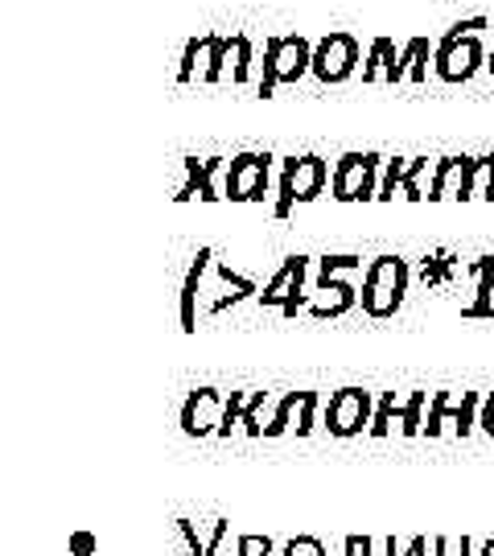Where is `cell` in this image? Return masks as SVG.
I'll return each mask as SVG.
<instances>
[{"instance_id":"cell-1","label":"cell","mask_w":494,"mask_h":556,"mask_svg":"<svg viewBox=\"0 0 494 556\" xmlns=\"http://www.w3.org/2000/svg\"><path fill=\"white\" fill-rule=\"evenodd\" d=\"M482 29H491L486 17L457 21L454 29L441 38L433 54V75L441 83H470L486 66V46H482Z\"/></svg>"},{"instance_id":"cell-2","label":"cell","mask_w":494,"mask_h":556,"mask_svg":"<svg viewBox=\"0 0 494 556\" xmlns=\"http://www.w3.org/2000/svg\"><path fill=\"white\" fill-rule=\"evenodd\" d=\"M408 280H413V268L404 256H376L363 273V314L367 318H395L400 305H404V293H408Z\"/></svg>"},{"instance_id":"cell-3","label":"cell","mask_w":494,"mask_h":556,"mask_svg":"<svg viewBox=\"0 0 494 556\" xmlns=\"http://www.w3.org/2000/svg\"><path fill=\"white\" fill-rule=\"evenodd\" d=\"M314 71V41L301 34H284V38L264 41V71H259V100H268L280 83H296L301 75Z\"/></svg>"},{"instance_id":"cell-4","label":"cell","mask_w":494,"mask_h":556,"mask_svg":"<svg viewBox=\"0 0 494 556\" xmlns=\"http://www.w3.org/2000/svg\"><path fill=\"white\" fill-rule=\"evenodd\" d=\"M363 273V256H321L317 260V293H326V301L309 305V318H342L346 309H355L358 289L351 285V277Z\"/></svg>"},{"instance_id":"cell-5","label":"cell","mask_w":494,"mask_h":556,"mask_svg":"<svg viewBox=\"0 0 494 556\" xmlns=\"http://www.w3.org/2000/svg\"><path fill=\"white\" fill-rule=\"evenodd\" d=\"M330 178H334L330 165L317 157V153L284 157V165H280V194H277L273 215H277V219H289V211H293L296 202H314L317 194L326 190V181Z\"/></svg>"},{"instance_id":"cell-6","label":"cell","mask_w":494,"mask_h":556,"mask_svg":"<svg viewBox=\"0 0 494 556\" xmlns=\"http://www.w3.org/2000/svg\"><path fill=\"white\" fill-rule=\"evenodd\" d=\"M388 161L379 153H342L334 165V178H330V190H334L338 202H367L379 199V169Z\"/></svg>"},{"instance_id":"cell-7","label":"cell","mask_w":494,"mask_h":556,"mask_svg":"<svg viewBox=\"0 0 494 556\" xmlns=\"http://www.w3.org/2000/svg\"><path fill=\"white\" fill-rule=\"evenodd\" d=\"M358 62H363V50H358V38L355 34H326V38L314 41V75L321 87H338V83H346L351 75L358 71Z\"/></svg>"},{"instance_id":"cell-8","label":"cell","mask_w":494,"mask_h":556,"mask_svg":"<svg viewBox=\"0 0 494 556\" xmlns=\"http://www.w3.org/2000/svg\"><path fill=\"white\" fill-rule=\"evenodd\" d=\"M376 420V396L367 388H338L326 404V433L338 441L358 438Z\"/></svg>"},{"instance_id":"cell-9","label":"cell","mask_w":494,"mask_h":556,"mask_svg":"<svg viewBox=\"0 0 494 556\" xmlns=\"http://www.w3.org/2000/svg\"><path fill=\"white\" fill-rule=\"evenodd\" d=\"M273 153H239L231 157L227 174H223V199L231 202H259L268 194L273 181Z\"/></svg>"},{"instance_id":"cell-10","label":"cell","mask_w":494,"mask_h":556,"mask_svg":"<svg viewBox=\"0 0 494 556\" xmlns=\"http://www.w3.org/2000/svg\"><path fill=\"white\" fill-rule=\"evenodd\" d=\"M478 408H482V396H478V392H433L425 433H429V438H441L445 425H449L457 438H470L478 425Z\"/></svg>"},{"instance_id":"cell-11","label":"cell","mask_w":494,"mask_h":556,"mask_svg":"<svg viewBox=\"0 0 494 556\" xmlns=\"http://www.w3.org/2000/svg\"><path fill=\"white\" fill-rule=\"evenodd\" d=\"M305 277H309V256H289L284 260V268L273 277V285L259 293V305H264V309H280L284 318H293L296 309L309 301V293H305Z\"/></svg>"},{"instance_id":"cell-12","label":"cell","mask_w":494,"mask_h":556,"mask_svg":"<svg viewBox=\"0 0 494 556\" xmlns=\"http://www.w3.org/2000/svg\"><path fill=\"white\" fill-rule=\"evenodd\" d=\"M227 417V396L218 388H194L181 404V433L186 438H218Z\"/></svg>"},{"instance_id":"cell-13","label":"cell","mask_w":494,"mask_h":556,"mask_svg":"<svg viewBox=\"0 0 494 556\" xmlns=\"http://www.w3.org/2000/svg\"><path fill=\"white\" fill-rule=\"evenodd\" d=\"M223 34H198L186 41L178 66V83H218V59H223Z\"/></svg>"},{"instance_id":"cell-14","label":"cell","mask_w":494,"mask_h":556,"mask_svg":"<svg viewBox=\"0 0 494 556\" xmlns=\"http://www.w3.org/2000/svg\"><path fill=\"white\" fill-rule=\"evenodd\" d=\"M470 165L474 157H441L433 169V181H429V199L445 202L457 199L466 202V190H470Z\"/></svg>"},{"instance_id":"cell-15","label":"cell","mask_w":494,"mask_h":556,"mask_svg":"<svg viewBox=\"0 0 494 556\" xmlns=\"http://www.w3.org/2000/svg\"><path fill=\"white\" fill-rule=\"evenodd\" d=\"M211 264H215V248H202L190 264V273H186V285H181V330L186 334L198 330V293H202V277H206Z\"/></svg>"},{"instance_id":"cell-16","label":"cell","mask_w":494,"mask_h":556,"mask_svg":"<svg viewBox=\"0 0 494 556\" xmlns=\"http://www.w3.org/2000/svg\"><path fill=\"white\" fill-rule=\"evenodd\" d=\"M400 50L392 38H376L367 59H363V83H400Z\"/></svg>"},{"instance_id":"cell-17","label":"cell","mask_w":494,"mask_h":556,"mask_svg":"<svg viewBox=\"0 0 494 556\" xmlns=\"http://www.w3.org/2000/svg\"><path fill=\"white\" fill-rule=\"evenodd\" d=\"M252 83V38L248 34H227L223 41V59H218V83Z\"/></svg>"},{"instance_id":"cell-18","label":"cell","mask_w":494,"mask_h":556,"mask_svg":"<svg viewBox=\"0 0 494 556\" xmlns=\"http://www.w3.org/2000/svg\"><path fill=\"white\" fill-rule=\"evenodd\" d=\"M218 169H223V157H206V161H198V157H186V186H181V194L178 199H206V202H215L223 199L218 194Z\"/></svg>"},{"instance_id":"cell-19","label":"cell","mask_w":494,"mask_h":556,"mask_svg":"<svg viewBox=\"0 0 494 556\" xmlns=\"http://www.w3.org/2000/svg\"><path fill=\"white\" fill-rule=\"evenodd\" d=\"M433 46L429 38H408L404 41V50H400V83H420L429 79V62H433Z\"/></svg>"},{"instance_id":"cell-20","label":"cell","mask_w":494,"mask_h":556,"mask_svg":"<svg viewBox=\"0 0 494 556\" xmlns=\"http://www.w3.org/2000/svg\"><path fill=\"white\" fill-rule=\"evenodd\" d=\"M474 277H478V298L461 309V318H491L494 321V256L474 260Z\"/></svg>"},{"instance_id":"cell-21","label":"cell","mask_w":494,"mask_h":556,"mask_svg":"<svg viewBox=\"0 0 494 556\" xmlns=\"http://www.w3.org/2000/svg\"><path fill=\"white\" fill-rule=\"evenodd\" d=\"M227 523H231V519H215V528H211V540L198 536L190 519H178V532L186 536V544H190V553H194V556H218L223 540H227Z\"/></svg>"},{"instance_id":"cell-22","label":"cell","mask_w":494,"mask_h":556,"mask_svg":"<svg viewBox=\"0 0 494 556\" xmlns=\"http://www.w3.org/2000/svg\"><path fill=\"white\" fill-rule=\"evenodd\" d=\"M494 202V153L491 157H474L470 165V190H466V202Z\"/></svg>"},{"instance_id":"cell-23","label":"cell","mask_w":494,"mask_h":556,"mask_svg":"<svg viewBox=\"0 0 494 556\" xmlns=\"http://www.w3.org/2000/svg\"><path fill=\"white\" fill-rule=\"evenodd\" d=\"M425 400H429V392H408V400H404V408H400V433L404 438H420L425 433V417H420Z\"/></svg>"},{"instance_id":"cell-24","label":"cell","mask_w":494,"mask_h":556,"mask_svg":"<svg viewBox=\"0 0 494 556\" xmlns=\"http://www.w3.org/2000/svg\"><path fill=\"white\" fill-rule=\"evenodd\" d=\"M433 169L436 165H429V157H413L408 178H404V186H400V199H408V202L429 199V190H425V174H433Z\"/></svg>"},{"instance_id":"cell-25","label":"cell","mask_w":494,"mask_h":556,"mask_svg":"<svg viewBox=\"0 0 494 556\" xmlns=\"http://www.w3.org/2000/svg\"><path fill=\"white\" fill-rule=\"evenodd\" d=\"M400 408H404V400H395V392H383L376 404V420H371V438H388L392 433V420H400Z\"/></svg>"},{"instance_id":"cell-26","label":"cell","mask_w":494,"mask_h":556,"mask_svg":"<svg viewBox=\"0 0 494 556\" xmlns=\"http://www.w3.org/2000/svg\"><path fill=\"white\" fill-rule=\"evenodd\" d=\"M408 165H413V161H404V157H392L388 165H383V178H379V202H392L395 194H400V186H404V178H408Z\"/></svg>"},{"instance_id":"cell-27","label":"cell","mask_w":494,"mask_h":556,"mask_svg":"<svg viewBox=\"0 0 494 556\" xmlns=\"http://www.w3.org/2000/svg\"><path fill=\"white\" fill-rule=\"evenodd\" d=\"M293 413H296V392H284V400L277 404L273 420L264 425V438H284L293 429Z\"/></svg>"},{"instance_id":"cell-28","label":"cell","mask_w":494,"mask_h":556,"mask_svg":"<svg viewBox=\"0 0 494 556\" xmlns=\"http://www.w3.org/2000/svg\"><path fill=\"white\" fill-rule=\"evenodd\" d=\"M317 404H321V400H317V392H296V438H309V433H314V417H317Z\"/></svg>"},{"instance_id":"cell-29","label":"cell","mask_w":494,"mask_h":556,"mask_svg":"<svg viewBox=\"0 0 494 556\" xmlns=\"http://www.w3.org/2000/svg\"><path fill=\"white\" fill-rule=\"evenodd\" d=\"M280 556H326V544L317 536H293L280 548Z\"/></svg>"},{"instance_id":"cell-30","label":"cell","mask_w":494,"mask_h":556,"mask_svg":"<svg viewBox=\"0 0 494 556\" xmlns=\"http://www.w3.org/2000/svg\"><path fill=\"white\" fill-rule=\"evenodd\" d=\"M433 553L436 556H470V553H474V540H470V536H461V540L436 536L433 540Z\"/></svg>"},{"instance_id":"cell-31","label":"cell","mask_w":494,"mask_h":556,"mask_svg":"<svg viewBox=\"0 0 494 556\" xmlns=\"http://www.w3.org/2000/svg\"><path fill=\"white\" fill-rule=\"evenodd\" d=\"M236 553L239 556H273V540L268 536H239Z\"/></svg>"},{"instance_id":"cell-32","label":"cell","mask_w":494,"mask_h":556,"mask_svg":"<svg viewBox=\"0 0 494 556\" xmlns=\"http://www.w3.org/2000/svg\"><path fill=\"white\" fill-rule=\"evenodd\" d=\"M478 429H482L486 438H494V392L482 396V408H478Z\"/></svg>"},{"instance_id":"cell-33","label":"cell","mask_w":494,"mask_h":556,"mask_svg":"<svg viewBox=\"0 0 494 556\" xmlns=\"http://www.w3.org/2000/svg\"><path fill=\"white\" fill-rule=\"evenodd\" d=\"M371 548H376V540L371 536H346V544H342V553L346 556H371Z\"/></svg>"},{"instance_id":"cell-34","label":"cell","mask_w":494,"mask_h":556,"mask_svg":"<svg viewBox=\"0 0 494 556\" xmlns=\"http://www.w3.org/2000/svg\"><path fill=\"white\" fill-rule=\"evenodd\" d=\"M425 548H429V540H425V536H413V540H408V548H404V553L395 548V536L388 540V556H425Z\"/></svg>"},{"instance_id":"cell-35","label":"cell","mask_w":494,"mask_h":556,"mask_svg":"<svg viewBox=\"0 0 494 556\" xmlns=\"http://www.w3.org/2000/svg\"><path fill=\"white\" fill-rule=\"evenodd\" d=\"M71 553L91 556V553H96V536H91V532H75V536H71Z\"/></svg>"},{"instance_id":"cell-36","label":"cell","mask_w":494,"mask_h":556,"mask_svg":"<svg viewBox=\"0 0 494 556\" xmlns=\"http://www.w3.org/2000/svg\"><path fill=\"white\" fill-rule=\"evenodd\" d=\"M478 556H494V536L486 540V544H482V548H478Z\"/></svg>"},{"instance_id":"cell-37","label":"cell","mask_w":494,"mask_h":556,"mask_svg":"<svg viewBox=\"0 0 494 556\" xmlns=\"http://www.w3.org/2000/svg\"><path fill=\"white\" fill-rule=\"evenodd\" d=\"M486 71H491V79H494V46H491V59H486Z\"/></svg>"}]
</instances>
